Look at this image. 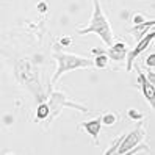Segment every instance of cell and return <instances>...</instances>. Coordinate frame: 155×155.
I'll return each instance as SVG.
<instances>
[{
    "label": "cell",
    "instance_id": "obj_6",
    "mask_svg": "<svg viewBox=\"0 0 155 155\" xmlns=\"http://www.w3.org/2000/svg\"><path fill=\"white\" fill-rule=\"evenodd\" d=\"M135 71L138 74V88L141 89V93L144 96V99L149 102L150 108L155 107V91H153V83H150L147 75H144V72L135 64Z\"/></svg>",
    "mask_w": 155,
    "mask_h": 155
},
{
    "label": "cell",
    "instance_id": "obj_2",
    "mask_svg": "<svg viewBox=\"0 0 155 155\" xmlns=\"http://www.w3.org/2000/svg\"><path fill=\"white\" fill-rule=\"evenodd\" d=\"M53 58L57 60L58 68H57L55 75L52 77V83H55L61 75H64L66 72H69V71L80 69V68H93V60L75 55V53L63 52V50L58 49V45L53 47Z\"/></svg>",
    "mask_w": 155,
    "mask_h": 155
},
{
    "label": "cell",
    "instance_id": "obj_8",
    "mask_svg": "<svg viewBox=\"0 0 155 155\" xmlns=\"http://www.w3.org/2000/svg\"><path fill=\"white\" fill-rule=\"evenodd\" d=\"M80 129H83L96 144H99V133H100V129H102V122H100V117H94V119H89V121H85L81 122Z\"/></svg>",
    "mask_w": 155,
    "mask_h": 155
},
{
    "label": "cell",
    "instance_id": "obj_7",
    "mask_svg": "<svg viewBox=\"0 0 155 155\" xmlns=\"http://www.w3.org/2000/svg\"><path fill=\"white\" fill-rule=\"evenodd\" d=\"M127 52H129V49H127V44L124 41H116L111 42V45H108V58H110V61L114 63L124 61Z\"/></svg>",
    "mask_w": 155,
    "mask_h": 155
},
{
    "label": "cell",
    "instance_id": "obj_14",
    "mask_svg": "<svg viewBox=\"0 0 155 155\" xmlns=\"http://www.w3.org/2000/svg\"><path fill=\"white\" fill-rule=\"evenodd\" d=\"M146 66L149 69H155V53H150L149 57H146Z\"/></svg>",
    "mask_w": 155,
    "mask_h": 155
},
{
    "label": "cell",
    "instance_id": "obj_15",
    "mask_svg": "<svg viewBox=\"0 0 155 155\" xmlns=\"http://www.w3.org/2000/svg\"><path fill=\"white\" fill-rule=\"evenodd\" d=\"M146 21H147V19H146V17H144L143 14H138V13H136V14H133V16H132V22H133L135 25L143 24V22H146Z\"/></svg>",
    "mask_w": 155,
    "mask_h": 155
},
{
    "label": "cell",
    "instance_id": "obj_18",
    "mask_svg": "<svg viewBox=\"0 0 155 155\" xmlns=\"http://www.w3.org/2000/svg\"><path fill=\"white\" fill-rule=\"evenodd\" d=\"M71 38H66V36H64V38H61L60 39V44H64V45H68V44H71Z\"/></svg>",
    "mask_w": 155,
    "mask_h": 155
},
{
    "label": "cell",
    "instance_id": "obj_3",
    "mask_svg": "<svg viewBox=\"0 0 155 155\" xmlns=\"http://www.w3.org/2000/svg\"><path fill=\"white\" fill-rule=\"evenodd\" d=\"M144 138H146V129L141 124H138L133 130L127 132L125 135H122L117 140H114L111 147H108L105 150V155H110V153H130L135 147L141 146Z\"/></svg>",
    "mask_w": 155,
    "mask_h": 155
},
{
    "label": "cell",
    "instance_id": "obj_13",
    "mask_svg": "<svg viewBox=\"0 0 155 155\" xmlns=\"http://www.w3.org/2000/svg\"><path fill=\"white\" fill-rule=\"evenodd\" d=\"M127 116H129V119H132V121H143V117H144V114L138 110H135V108H129V110H127Z\"/></svg>",
    "mask_w": 155,
    "mask_h": 155
},
{
    "label": "cell",
    "instance_id": "obj_12",
    "mask_svg": "<svg viewBox=\"0 0 155 155\" xmlns=\"http://www.w3.org/2000/svg\"><path fill=\"white\" fill-rule=\"evenodd\" d=\"M49 105L47 102H41L38 105V108H36V119L38 121H42V119H47L49 117Z\"/></svg>",
    "mask_w": 155,
    "mask_h": 155
},
{
    "label": "cell",
    "instance_id": "obj_16",
    "mask_svg": "<svg viewBox=\"0 0 155 155\" xmlns=\"http://www.w3.org/2000/svg\"><path fill=\"white\" fill-rule=\"evenodd\" d=\"M47 10H49V5H47V2H39L38 3V11L39 13H47Z\"/></svg>",
    "mask_w": 155,
    "mask_h": 155
},
{
    "label": "cell",
    "instance_id": "obj_4",
    "mask_svg": "<svg viewBox=\"0 0 155 155\" xmlns=\"http://www.w3.org/2000/svg\"><path fill=\"white\" fill-rule=\"evenodd\" d=\"M153 38H155V33H153V31H150V33H147V35H144L143 38L138 41V44L135 45V49L130 50V52H127V55H125V61H127L125 69L129 71V72L133 69V63H135L136 57L141 55V53L149 47V45L152 44V41H153Z\"/></svg>",
    "mask_w": 155,
    "mask_h": 155
},
{
    "label": "cell",
    "instance_id": "obj_5",
    "mask_svg": "<svg viewBox=\"0 0 155 155\" xmlns=\"http://www.w3.org/2000/svg\"><path fill=\"white\" fill-rule=\"evenodd\" d=\"M47 105H49V110H52V108H57L55 111H53V114H52V119L55 117L60 111H61V107L63 105H69V107H75L77 110H80L81 113H88V108L86 107H83V105H78V104H75V102H71V100H68V97L63 94V93H60V91H55V93H52V96H50V100L47 102ZM50 113V111H49Z\"/></svg>",
    "mask_w": 155,
    "mask_h": 155
},
{
    "label": "cell",
    "instance_id": "obj_1",
    "mask_svg": "<svg viewBox=\"0 0 155 155\" xmlns=\"http://www.w3.org/2000/svg\"><path fill=\"white\" fill-rule=\"evenodd\" d=\"M77 33L80 36L94 33L105 42V45H111L113 30H111V25L108 22L107 16L102 11V6H100L99 0H93V16H91V19H89V25L85 27V28H78Z\"/></svg>",
    "mask_w": 155,
    "mask_h": 155
},
{
    "label": "cell",
    "instance_id": "obj_10",
    "mask_svg": "<svg viewBox=\"0 0 155 155\" xmlns=\"http://www.w3.org/2000/svg\"><path fill=\"white\" fill-rule=\"evenodd\" d=\"M100 122H102V125L113 127L117 122V116H116L114 111H105L102 116H100Z\"/></svg>",
    "mask_w": 155,
    "mask_h": 155
},
{
    "label": "cell",
    "instance_id": "obj_17",
    "mask_svg": "<svg viewBox=\"0 0 155 155\" xmlns=\"http://www.w3.org/2000/svg\"><path fill=\"white\" fill-rule=\"evenodd\" d=\"M147 75H149V81H150V83H155V74H153V69L147 71Z\"/></svg>",
    "mask_w": 155,
    "mask_h": 155
},
{
    "label": "cell",
    "instance_id": "obj_9",
    "mask_svg": "<svg viewBox=\"0 0 155 155\" xmlns=\"http://www.w3.org/2000/svg\"><path fill=\"white\" fill-rule=\"evenodd\" d=\"M155 25V22L153 21H146V22H143V24H138V25H135V28H133V36L136 39H141L143 36L146 35V30H147V27H153Z\"/></svg>",
    "mask_w": 155,
    "mask_h": 155
},
{
    "label": "cell",
    "instance_id": "obj_11",
    "mask_svg": "<svg viewBox=\"0 0 155 155\" xmlns=\"http://www.w3.org/2000/svg\"><path fill=\"white\" fill-rule=\"evenodd\" d=\"M108 63H110V58H108V55H105V53L100 52L99 55L93 60V66L97 68V69H107V68H108Z\"/></svg>",
    "mask_w": 155,
    "mask_h": 155
}]
</instances>
